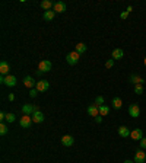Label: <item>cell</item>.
I'll use <instances>...</instances> for the list:
<instances>
[{
  "instance_id": "19",
  "label": "cell",
  "mask_w": 146,
  "mask_h": 163,
  "mask_svg": "<svg viewBox=\"0 0 146 163\" xmlns=\"http://www.w3.org/2000/svg\"><path fill=\"white\" fill-rule=\"evenodd\" d=\"M41 8L47 12V10H51V8H54V3L50 2V0H42L41 2Z\"/></svg>"
},
{
  "instance_id": "10",
  "label": "cell",
  "mask_w": 146,
  "mask_h": 163,
  "mask_svg": "<svg viewBox=\"0 0 146 163\" xmlns=\"http://www.w3.org/2000/svg\"><path fill=\"white\" fill-rule=\"evenodd\" d=\"M130 139L131 140H136V141H140V140L143 139V131L140 130V128H134V130L131 131V134H130Z\"/></svg>"
},
{
  "instance_id": "23",
  "label": "cell",
  "mask_w": 146,
  "mask_h": 163,
  "mask_svg": "<svg viewBox=\"0 0 146 163\" xmlns=\"http://www.w3.org/2000/svg\"><path fill=\"white\" fill-rule=\"evenodd\" d=\"M86 50H88V47H86V44H83V42H79V44L76 45V53H79V54H83Z\"/></svg>"
},
{
  "instance_id": "9",
  "label": "cell",
  "mask_w": 146,
  "mask_h": 163,
  "mask_svg": "<svg viewBox=\"0 0 146 163\" xmlns=\"http://www.w3.org/2000/svg\"><path fill=\"white\" fill-rule=\"evenodd\" d=\"M9 72H10V64L3 60L0 63V73H2V76H9Z\"/></svg>"
},
{
  "instance_id": "15",
  "label": "cell",
  "mask_w": 146,
  "mask_h": 163,
  "mask_svg": "<svg viewBox=\"0 0 146 163\" xmlns=\"http://www.w3.org/2000/svg\"><path fill=\"white\" fill-rule=\"evenodd\" d=\"M130 83H133L134 86H136V85H143V83H145V79L140 77V76H138V74H131V76H130Z\"/></svg>"
},
{
  "instance_id": "30",
  "label": "cell",
  "mask_w": 146,
  "mask_h": 163,
  "mask_svg": "<svg viewBox=\"0 0 146 163\" xmlns=\"http://www.w3.org/2000/svg\"><path fill=\"white\" fill-rule=\"evenodd\" d=\"M140 149H142V150H145V149H146V139H145V137L140 140Z\"/></svg>"
},
{
  "instance_id": "3",
  "label": "cell",
  "mask_w": 146,
  "mask_h": 163,
  "mask_svg": "<svg viewBox=\"0 0 146 163\" xmlns=\"http://www.w3.org/2000/svg\"><path fill=\"white\" fill-rule=\"evenodd\" d=\"M21 127L22 128H29L31 125H32V118H31V115H24V117H21Z\"/></svg>"
},
{
  "instance_id": "27",
  "label": "cell",
  "mask_w": 146,
  "mask_h": 163,
  "mask_svg": "<svg viewBox=\"0 0 146 163\" xmlns=\"http://www.w3.org/2000/svg\"><path fill=\"white\" fill-rule=\"evenodd\" d=\"M134 93L142 95V93H143V85H136V86H134Z\"/></svg>"
},
{
  "instance_id": "8",
  "label": "cell",
  "mask_w": 146,
  "mask_h": 163,
  "mask_svg": "<svg viewBox=\"0 0 146 163\" xmlns=\"http://www.w3.org/2000/svg\"><path fill=\"white\" fill-rule=\"evenodd\" d=\"M66 9H67V5H66L65 2H56L53 10H54L56 13H63V12H66Z\"/></svg>"
},
{
  "instance_id": "2",
  "label": "cell",
  "mask_w": 146,
  "mask_h": 163,
  "mask_svg": "<svg viewBox=\"0 0 146 163\" xmlns=\"http://www.w3.org/2000/svg\"><path fill=\"white\" fill-rule=\"evenodd\" d=\"M35 111H40L37 105H31V104H25L22 106V114L24 115H32Z\"/></svg>"
},
{
  "instance_id": "26",
  "label": "cell",
  "mask_w": 146,
  "mask_h": 163,
  "mask_svg": "<svg viewBox=\"0 0 146 163\" xmlns=\"http://www.w3.org/2000/svg\"><path fill=\"white\" fill-rule=\"evenodd\" d=\"M105 104V99H104V96H97L95 98V105L97 106H101Z\"/></svg>"
},
{
  "instance_id": "1",
  "label": "cell",
  "mask_w": 146,
  "mask_h": 163,
  "mask_svg": "<svg viewBox=\"0 0 146 163\" xmlns=\"http://www.w3.org/2000/svg\"><path fill=\"white\" fill-rule=\"evenodd\" d=\"M79 58H81V54L76 53V51H72V53H69V54L66 56V61H67L69 66H75V64L79 63Z\"/></svg>"
},
{
  "instance_id": "7",
  "label": "cell",
  "mask_w": 146,
  "mask_h": 163,
  "mask_svg": "<svg viewBox=\"0 0 146 163\" xmlns=\"http://www.w3.org/2000/svg\"><path fill=\"white\" fill-rule=\"evenodd\" d=\"M133 162L134 163H145L146 162V153L142 150V149L134 153V160H133Z\"/></svg>"
},
{
  "instance_id": "12",
  "label": "cell",
  "mask_w": 146,
  "mask_h": 163,
  "mask_svg": "<svg viewBox=\"0 0 146 163\" xmlns=\"http://www.w3.org/2000/svg\"><path fill=\"white\" fill-rule=\"evenodd\" d=\"M73 143H75V139H73V136H63L61 137V144L65 147H70V146H73Z\"/></svg>"
},
{
  "instance_id": "16",
  "label": "cell",
  "mask_w": 146,
  "mask_h": 163,
  "mask_svg": "<svg viewBox=\"0 0 146 163\" xmlns=\"http://www.w3.org/2000/svg\"><path fill=\"white\" fill-rule=\"evenodd\" d=\"M111 57H113V60H121V58L124 57V51H123L121 48L113 50V53H111Z\"/></svg>"
},
{
  "instance_id": "14",
  "label": "cell",
  "mask_w": 146,
  "mask_h": 163,
  "mask_svg": "<svg viewBox=\"0 0 146 163\" xmlns=\"http://www.w3.org/2000/svg\"><path fill=\"white\" fill-rule=\"evenodd\" d=\"M130 134H131V131L126 127V125H121V127H118V136L123 137V139H126V137H130Z\"/></svg>"
},
{
  "instance_id": "31",
  "label": "cell",
  "mask_w": 146,
  "mask_h": 163,
  "mask_svg": "<svg viewBox=\"0 0 146 163\" xmlns=\"http://www.w3.org/2000/svg\"><path fill=\"white\" fill-rule=\"evenodd\" d=\"M120 18H121V19H127V18H129V12H123L121 15H120Z\"/></svg>"
},
{
  "instance_id": "24",
  "label": "cell",
  "mask_w": 146,
  "mask_h": 163,
  "mask_svg": "<svg viewBox=\"0 0 146 163\" xmlns=\"http://www.w3.org/2000/svg\"><path fill=\"white\" fill-rule=\"evenodd\" d=\"M8 131H9L8 124L2 122V124H0V134H2V136H6V134H8Z\"/></svg>"
},
{
  "instance_id": "36",
  "label": "cell",
  "mask_w": 146,
  "mask_h": 163,
  "mask_svg": "<svg viewBox=\"0 0 146 163\" xmlns=\"http://www.w3.org/2000/svg\"><path fill=\"white\" fill-rule=\"evenodd\" d=\"M145 66H146V57H145Z\"/></svg>"
},
{
  "instance_id": "6",
  "label": "cell",
  "mask_w": 146,
  "mask_h": 163,
  "mask_svg": "<svg viewBox=\"0 0 146 163\" xmlns=\"http://www.w3.org/2000/svg\"><path fill=\"white\" fill-rule=\"evenodd\" d=\"M51 61H48V60H42V61H40V64H38V70H41L42 73H47V72H50L51 70Z\"/></svg>"
},
{
  "instance_id": "35",
  "label": "cell",
  "mask_w": 146,
  "mask_h": 163,
  "mask_svg": "<svg viewBox=\"0 0 146 163\" xmlns=\"http://www.w3.org/2000/svg\"><path fill=\"white\" fill-rule=\"evenodd\" d=\"M124 163H134V162H131V160H124Z\"/></svg>"
},
{
  "instance_id": "28",
  "label": "cell",
  "mask_w": 146,
  "mask_h": 163,
  "mask_svg": "<svg viewBox=\"0 0 146 163\" xmlns=\"http://www.w3.org/2000/svg\"><path fill=\"white\" fill-rule=\"evenodd\" d=\"M38 93H40V92L35 89V88H34V89H29V96H31V98H37Z\"/></svg>"
},
{
  "instance_id": "5",
  "label": "cell",
  "mask_w": 146,
  "mask_h": 163,
  "mask_svg": "<svg viewBox=\"0 0 146 163\" xmlns=\"http://www.w3.org/2000/svg\"><path fill=\"white\" fill-rule=\"evenodd\" d=\"M129 114L131 118H138V117H140V108H139L138 104H131V105L129 106Z\"/></svg>"
},
{
  "instance_id": "33",
  "label": "cell",
  "mask_w": 146,
  "mask_h": 163,
  "mask_svg": "<svg viewBox=\"0 0 146 163\" xmlns=\"http://www.w3.org/2000/svg\"><path fill=\"white\" fill-rule=\"evenodd\" d=\"M0 120L2 121H6V114L5 112H0Z\"/></svg>"
},
{
  "instance_id": "11",
  "label": "cell",
  "mask_w": 146,
  "mask_h": 163,
  "mask_svg": "<svg viewBox=\"0 0 146 163\" xmlns=\"http://www.w3.org/2000/svg\"><path fill=\"white\" fill-rule=\"evenodd\" d=\"M31 118H32V122H37V124H40V122H42L45 120V117H44V114H42L41 111H35V112L31 115Z\"/></svg>"
},
{
  "instance_id": "25",
  "label": "cell",
  "mask_w": 146,
  "mask_h": 163,
  "mask_svg": "<svg viewBox=\"0 0 146 163\" xmlns=\"http://www.w3.org/2000/svg\"><path fill=\"white\" fill-rule=\"evenodd\" d=\"M15 120H16V115H15V114H12V112L6 114V122H8V124H12Z\"/></svg>"
},
{
  "instance_id": "32",
  "label": "cell",
  "mask_w": 146,
  "mask_h": 163,
  "mask_svg": "<svg viewBox=\"0 0 146 163\" xmlns=\"http://www.w3.org/2000/svg\"><path fill=\"white\" fill-rule=\"evenodd\" d=\"M95 122H98V124H101V122H102V117H101V115H98V117H95Z\"/></svg>"
},
{
  "instance_id": "4",
  "label": "cell",
  "mask_w": 146,
  "mask_h": 163,
  "mask_svg": "<svg viewBox=\"0 0 146 163\" xmlns=\"http://www.w3.org/2000/svg\"><path fill=\"white\" fill-rule=\"evenodd\" d=\"M48 88H50L48 80H44V79L37 82V86H35V89L38 90V92H45V90H48Z\"/></svg>"
},
{
  "instance_id": "20",
  "label": "cell",
  "mask_w": 146,
  "mask_h": 163,
  "mask_svg": "<svg viewBox=\"0 0 146 163\" xmlns=\"http://www.w3.org/2000/svg\"><path fill=\"white\" fill-rule=\"evenodd\" d=\"M54 16H56V12H54V10H47V12H44V21H47V22L53 21Z\"/></svg>"
},
{
  "instance_id": "29",
  "label": "cell",
  "mask_w": 146,
  "mask_h": 163,
  "mask_svg": "<svg viewBox=\"0 0 146 163\" xmlns=\"http://www.w3.org/2000/svg\"><path fill=\"white\" fill-rule=\"evenodd\" d=\"M113 66H114V60H113V58H110V60L105 63V67H107V69H111Z\"/></svg>"
},
{
  "instance_id": "18",
  "label": "cell",
  "mask_w": 146,
  "mask_h": 163,
  "mask_svg": "<svg viewBox=\"0 0 146 163\" xmlns=\"http://www.w3.org/2000/svg\"><path fill=\"white\" fill-rule=\"evenodd\" d=\"M88 114L91 115V117H98L99 115V109H98L97 105H89L88 106Z\"/></svg>"
},
{
  "instance_id": "34",
  "label": "cell",
  "mask_w": 146,
  "mask_h": 163,
  "mask_svg": "<svg viewBox=\"0 0 146 163\" xmlns=\"http://www.w3.org/2000/svg\"><path fill=\"white\" fill-rule=\"evenodd\" d=\"M9 101H10V102L15 101V95H13V93H9Z\"/></svg>"
},
{
  "instance_id": "13",
  "label": "cell",
  "mask_w": 146,
  "mask_h": 163,
  "mask_svg": "<svg viewBox=\"0 0 146 163\" xmlns=\"http://www.w3.org/2000/svg\"><path fill=\"white\" fill-rule=\"evenodd\" d=\"M24 85L26 88H29V89H34L37 86V82L34 80L31 76H26V77H24Z\"/></svg>"
},
{
  "instance_id": "22",
  "label": "cell",
  "mask_w": 146,
  "mask_h": 163,
  "mask_svg": "<svg viewBox=\"0 0 146 163\" xmlns=\"http://www.w3.org/2000/svg\"><path fill=\"white\" fill-rule=\"evenodd\" d=\"M98 109H99V115H101V117H105V115L110 114V108H108L107 105L98 106Z\"/></svg>"
},
{
  "instance_id": "17",
  "label": "cell",
  "mask_w": 146,
  "mask_h": 163,
  "mask_svg": "<svg viewBox=\"0 0 146 163\" xmlns=\"http://www.w3.org/2000/svg\"><path fill=\"white\" fill-rule=\"evenodd\" d=\"M5 85H6V86H9V88H13V86H16V77H15V76H12V74L6 76V79H5Z\"/></svg>"
},
{
  "instance_id": "21",
  "label": "cell",
  "mask_w": 146,
  "mask_h": 163,
  "mask_svg": "<svg viewBox=\"0 0 146 163\" xmlns=\"http://www.w3.org/2000/svg\"><path fill=\"white\" fill-rule=\"evenodd\" d=\"M111 104H113L114 109H120V108L123 106V101L120 98H117V96H115V98H113V102H111Z\"/></svg>"
}]
</instances>
